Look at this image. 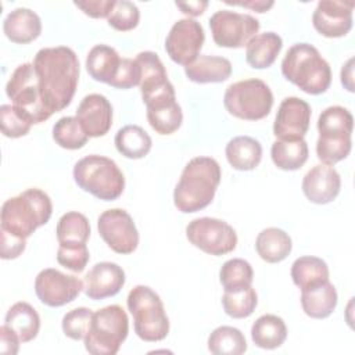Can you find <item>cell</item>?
<instances>
[{
	"instance_id": "21",
	"label": "cell",
	"mask_w": 355,
	"mask_h": 355,
	"mask_svg": "<svg viewBox=\"0 0 355 355\" xmlns=\"http://www.w3.org/2000/svg\"><path fill=\"white\" fill-rule=\"evenodd\" d=\"M337 291L330 280H323L301 288V306L305 315L313 319H324L337 306Z\"/></svg>"
},
{
	"instance_id": "1",
	"label": "cell",
	"mask_w": 355,
	"mask_h": 355,
	"mask_svg": "<svg viewBox=\"0 0 355 355\" xmlns=\"http://www.w3.org/2000/svg\"><path fill=\"white\" fill-rule=\"evenodd\" d=\"M32 64L37 75L42 98L51 115L67 108L79 82L76 53L67 46L44 47L36 53Z\"/></svg>"
},
{
	"instance_id": "43",
	"label": "cell",
	"mask_w": 355,
	"mask_h": 355,
	"mask_svg": "<svg viewBox=\"0 0 355 355\" xmlns=\"http://www.w3.org/2000/svg\"><path fill=\"white\" fill-rule=\"evenodd\" d=\"M90 254L87 250L86 243H72V244H60L57 250V262L75 272L80 273L85 270L87 262H89Z\"/></svg>"
},
{
	"instance_id": "23",
	"label": "cell",
	"mask_w": 355,
	"mask_h": 355,
	"mask_svg": "<svg viewBox=\"0 0 355 355\" xmlns=\"http://www.w3.org/2000/svg\"><path fill=\"white\" fill-rule=\"evenodd\" d=\"M184 73L189 80L196 83H220L230 78L232 62L225 57L198 55L184 67Z\"/></svg>"
},
{
	"instance_id": "27",
	"label": "cell",
	"mask_w": 355,
	"mask_h": 355,
	"mask_svg": "<svg viewBox=\"0 0 355 355\" xmlns=\"http://www.w3.org/2000/svg\"><path fill=\"white\" fill-rule=\"evenodd\" d=\"M293 248L291 237L279 227L263 229L255 240L258 255L269 263H277L286 259Z\"/></svg>"
},
{
	"instance_id": "28",
	"label": "cell",
	"mask_w": 355,
	"mask_h": 355,
	"mask_svg": "<svg viewBox=\"0 0 355 355\" xmlns=\"http://www.w3.org/2000/svg\"><path fill=\"white\" fill-rule=\"evenodd\" d=\"M4 324L15 331L21 343H29L39 333L40 318L31 304L19 301L7 311Z\"/></svg>"
},
{
	"instance_id": "20",
	"label": "cell",
	"mask_w": 355,
	"mask_h": 355,
	"mask_svg": "<svg viewBox=\"0 0 355 355\" xmlns=\"http://www.w3.org/2000/svg\"><path fill=\"white\" fill-rule=\"evenodd\" d=\"M341 189L340 173L330 165H315L302 179V191L313 204H329L338 196Z\"/></svg>"
},
{
	"instance_id": "45",
	"label": "cell",
	"mask_w": 355,
	"mask_h": 355,
	"mask_svg": "<svg viewBox=\"0 0 355 355\" xmlns=\"http://www.w3.org/2000/svg\"><path fill=\"white\" fill-rule=\"evenodd\" d=\"M140 67L136 60L122 58L119 69L110 86L116 89H130L140 85Z\"/></svg>"
},
{
	"instance_id": "29",
	"label": "cell",
	"mask_w": 355,
	"mask_h": 355,
	"mask_svg": "<svg viewBox=\"0 0 355 355\" xmlns=\"http://www.w3.org/2000/svg\"><path fill=\"white\" fill-rule=\"evenodd\" d=\"M135 60L137 61L141 72L139 85L141 98L153 94L169 83L166 69L158 54L154 51H141Z\"/></svg>"
},
{
	"instance_id": "10",
	"label": "cell",
	"mask_w": 355,
	"mask_h": 355,
	"mask_svg": "<svg viewBox=\"0 0 355 355\" xmlns=\"http://www.w3.org/2000/svg\"><path fill=\"white\" fill-rule=\"evenodd\" d=\"M187 240L209 255H225L237 245L236 230L225 220L216 218H197L186 227Z\"/></svg>"
},
{
	"instance_id": "33",
	"label": "cell",
	"mask_w": 355,
	"mask_h": 355,
	"mask_svg": "<svg viewBox=\"0 0 355 355\" xmlns=\"http://www.w3.org/2000/svg\"><path fill=\"white\" fill-rule=\"evenodd\" d=\"M291 279L300 288L329 280V266L318 257L305 255L297 258L291 265Z\"/></svg>"
},
{
	"instance_id": "49",
	"label": "cell",
	"mask_w": 355,
	"mask_h": 355,
	"mask_svg": "<svg viewBox=\"0 0 355 355\" xmlns=\"http://www.w3.org/2000/svg\"><path fill=\"white\" fill-rule=\"evenodd\" d=\"M175 6L189 17H198L208 7V1H176Z\"/></svg>"
},
{
	"instance_id": "3",
	"label": "cell",
	"mask_w": 355,
	"mask_h": 355,
	"mask_svg": "<svg viewBox=\"0 0 355 355\" xmlns=\"http://www.w3.org/2000/svg\"><path fill=\"white\" fill-rule=\"evenodd\" d=\"M53 214L50 197L40 189H26L4 201L0 212L3 230L28 239L35 230L49 222Z\"/></svg>"
},
{
	"instance_id": "19",
	"label": "cell",
	"mask_w": 355,
	"mask_h": 355,
	"mask_svg": "<svg viewBox=\"0 0 355 355\" xmlns=\"http://www.w3.org/2000/svg\"><path fill=\"white\" fill-rule=\"evenodd\" d=\"M76 118L89 137H101L112 126V105L103 94H87L76 110Z\"/></svg>"
},
{
	"instance_id": "6",
	"label": "cell",
	"mask_w": 355,
	"mask_h": 355,
	"mask_svg": "<svg viewBox=\"0 0 355 355\" xmlns=\"http://www.w3.org/2000/svg\"><path fill=\"white\" fill-rule=\"evenodd\" d=\"M128 309L133 316L135 333L148 343L164 340L169 333V319L159 295L150 287L139 284L126 298Z\"/></svg>"
},
{
	"instance_id": "30",
	"label": "cell",
	"mask_w": 355,
	"mask_h": 355,
	"mask_svg": "<svg viewBox=\"0 0 355 355\" xmlns=\"http://www.w3.org/2000/svg\"><path fill=\"white\" fill-rule=\"evenodd\" d=\"M251 338L254 344L263 349L279 348L287 338V327L284 320L277 315H262L251 327Z\"/></svg>"
},
{
	"instance_id": "48",
	"label": "cell",
	"mask_w": 355,
	"mask_h": 355,
	"mask_svg": "<svg viewBox=\"0 0 355 355\" xmlns=\"http://www.w3.org/2000/svg\"><path fill=\"white\" fill-rule=\"evenodd\" d=\"M19 337L7 324L0 327V352L6 355H15L19 349Z\"/></svg>"
},
{
	"instance_id": "22",
	"label": "cell",
	"mask_w": 355,
	"mask_h": 355,
	"mask_svg": "<svg viewBox=\"0 0 355 355\" xmlns=\"http://www.w3.org/2000/svg\"><path fill=\"white\" fill-rule=\"evenodd\" d=\"M3 31L12 43L26 44L40 36L42 19L35 11L18 7L4 18Z\"/></svg>"
},
{
	"instance_id": "39",
	"label": "cell",
	"mask_w": 355,
	"mask_h": 355,
	"mask_svg": "<svg viewBox=\"0 0 355 355\" xmlns=\"http://www.w3.org/2000/svg\"><path fill=\"white\" fill-rule=\"evenodd\" d=\"M252 279V266L250 265V262L241 258H233L226 261L219 270V282L223 286V290L251 286Z\"/></svg>"
},
{
	"instance_id": "13",
	"label": "cell",
	"mask_w": 355,
	"mask_h": 355,
	"mask_svg": "<svg viewBox=\"0 0 355 355\" xmlns=\"http://www.w3.org/2000/svg\"><path fill=\"white\" fill-rule=\"evenodd\" d=\"M204 40L201 24L193 18H182L172 25L165 39V50L173 62L186 67L198 57Z\"/></svg>"
},
{
	"instance_id": "42",
	"label": "cell",
	"mask_w": 355,
	"mask_h": 355,
	"mask_svg": "<svg viewBox=\"0 0 355 355\" xmlns=\"http://www.w3.org/2000/svg\"><path fill=\"white\" fill-rule=\"evenodd\" d=\"M107 21L115 31L128 32L139 25L140 11L137 6L129 0H116Z\"/></svg>"
},
{
	"instance_id": "12",
	"label": "cell",
	"mask_w": 355,
	"mask_h": 355,
	"mask_svg": "<svg viewBox=\"0 0 355 355\" xmlns=\"http://www.w3.org/2000/svg\"><path fill=\"white\" fill-rule=\"evenodd\" d=\"M97 229L105 244L116 254H132L139 245L136 225L122 208H112L100 214Z\"/></svg>"
},
{
	"instance_id": "8",
	"label": "cell",
	"mask_w": 355,
	"mask_h": 355,
	"mask_svg": "<svg viewBox=\"0 0 355 355\" xmlns=\"http://www.w3.org/2000/svg\"><path fill=\"white\" fill-rule=\"evenodd\" d=\"M226 111L244 121H259L269 115L273 94L269 86L257 78L234 82L226 87L223 96Z\"/></svg>"
},
{
	"instance_id": "17",
	"label": "cell",
	"mask_w": 355,
	"mask_h": 355,
	"mask_svg": "<svg viewBox=\"0 0 355 355\" xmlns=\"http://www.w3.org/2000/svg\"><path fill=\"white\" fill-rule=\"evenodd\" d=\"M352 1L320 0L312 14L313 28L324 37L345 36L352 28Z\"/></svg>"
},
{
	"instance_id": "46",
	"label": "cell",
	"mask_w": 355,
	"mask_h": 355,
	"mask_svg": "<svg viewBox=\"0 0 355 355\" xmlns=\"http://www.w3.org/2000/svg\"><path fill=\"white\" fill-rule=\"evenodd\" d=\"M26 247V239L11 234L0 229V257L1 259L18 258Z\"/></svg>"
},
{
	"instance_id": "24",
	"label": "cell",
	"mask_w": 355,
	"mask_h": 355,
	"mask_svg": "<svg viewBox=\"0 0 355 355\" xmlns=\"http://www.w3.org/2000/svg\"><path fill=\"white\" fill-rule=\"evenodd\" d=\"M283 47L282 37L275 32L255 35L245 46V60L251 68H269Z\"/></svg>"
},
{
	"instance_id": "18",
	"label": "cell",
	"mask_w": 355,
	"mask_h": 355,
	"mask_svg": "<svg viewBox=\"0 0 355 355\" xmlns=\"http://www.w3.org/2000/svg\"><path fill=\"white\" fill-rule=\"evenodd\" d=\"M123 269L114 262H98L85 275L83 291L94 301L116 295L125 284Z\"/></svg>"
},
{
	"instance_id": "26",
	"label": "cell",
	"mask_w": 355,
	"mask_h": 355,
	"mask_svg": "<svg viewBox=\"0 0 355 355\" xmlns=\"http://www.w3.org/2000/svg\"><path fill=\"white\" fill-rule=\"evenodd\" d=\"M121 60L115 49L107 44H96L86 57V71L94 80L111 85L119 69Z\"/></svg>"
},
{
	"instance_id": "51",
	"label": "cell",
	"mask_w": 355,
	"mask_h": 355,
	"mask_svg": "<svg viewBox=\"0 0 355 355\" xmlns=\"http://www.w3.org/2000/svg\"><path fill=\"white\" fill-rule=\"evenodd\" d=\"M341 83L348 92H354V58L351 57L341 68Z\"/></svg>"
},
{
	"instance_id": "40",
	"label": "cell",
	"mask_w": 355,
	"mask_h": 355,
	"mask_svg": "<svg viewBox=\"0 0 355 355\" xmlns=\"http://www.w3.org/2000/svg\"><path fill=\"white\" fill-rule=\"evenodd\" d=\"M351 136H319L316 141V155L324 165L333 166L351 153Z\"/></svg>"
},
{
	"instance_id": "5",
	"label": "cell",
	"mask_w": 355,
	"mask_h": 355,
	"mask_svg": "<svg viewBox=\"0 0 355 355\" xmlns=\"http://www.w3.org/2000/svg\"><path fill=\"white\" fill-rule=\"evenodd\" d=\"M73 180L83 190L98 200L114 201L125 189V178L115 161L92 154L79 159L73 166Z\"/></svg>"
},
{
	"instance_id": "9",
	"label": "cell",
	"mask_w": 355,
	"mask_h": 355,
	"mask_svg": "<svg viewBox=\"0 0 355 355\" xmlns=\"http://www.w3.org/2000/svg\"><path fill=\"white\" fill-rule=\"evenodd\" d=\"M6 94L12 101V105L22 110L33 123H42L51 116L42 98L32 62H24L14 69L6 85Z\"/></svg>"
},
{
	"instance_id": "41",
	"label": "cell",
	"mask_w": 355,
	"mask_h": 355,
	"mask_svg": "<svg viewBox=\"0 0 355 355\" xmlns=\"http://www.w3.org/2000/svg\"><path fill=\"white\" fill-rule=\"evenodd\" d=\"M0 125L1 133L10 139H18L31 130L33 122L31 118L15 105L3 104L0 107Z\"/></svg>"
},
{
	"instance_id": "38",
	"label": "cell",
	"mask_w": 355,
	"mask_h": 355,
	"mask_svg": "<svg viewBox=\"0 0 355 355\" xmlns=\"http://www.w3.org/2000/svg\"><path fill=\"white\" fill-rule=\"evenodd\" d=\"M53 139L65 150H78L87 143L89 136L76 116H62L53 126Z\"/></svg>"
},
{
	"instance_id": "14",
	"label": "cell",
	"mask_w": 355,
	"mask_h": 355,
	"mask_svg": "<svg viewBox=\"0 0 355 355\" xmlns=\"http://www.w3.org/2000/svg\"><path fill=\"white\" fill-rule=\"evenodd\" d=\"M82 290L83 282L79 277L65 275L53 268L40 270L35 279V293L37 298L51 308L72 302Z\"/></svg>"
},
{
	"instance_id": "34",
	"label": "cell",
	"mask_w": 355,
	"mask_h": 355,
	"mask_svg": "<svg viewBox=\"0 0 355 355\" xmlns=\"http://www.w3.org/2000/svg\"><path fill=\"white\" fill-rule=\"evenodd\" d=\"M208 349L215 355H241L247 351V341L241 330L219 326L208 337Z\"/></svg>"
},
{
	"instance_id": "2",
	"label": "cell",
	"mask_w": 355,
	"mask_h": 355,
	"mask_svg": "<svg viewBox=\"0 0 355 355\" xmlns=\"http://www.w3.org/2000/svg\"><path fill=\"white\" fill-rule=\"evenodd\" d=\"M220 166L211 157L190 159L173 190V204L183 214H193L208 207L220 183Z\"/></svg>"
},
{
	"instance_id": "15",
	"label": "cell",
	"mask_w": 355,
	"mask_h": 355,
	"mask_svg": "<svg viewBox=\"0 0 355 355\" xmlns=\"http://www.w3.org/2000/svg\"><path fill=\"white\" fill-rule=\"evenodd\" d=\"M147 108V121L158 135H172L183 121V112L176 101L175 87L169 82L162 89L143 98Z\"/></svg>"
},
{
	"instance_id": "25",
	"label": "cell",
	"mask_w": 355,
	"mask_h": 355,
	"mask_svg": "<svg viewBox=\"0 0 355 355\" xmlns=\"http://www.w3.org/2000/svg\"><path fill=\"white\" fill-rule=\"evenodd\" d=\"M226 159L236 171H252L262 159V146L251 136H237L225 148Z\"/></svg>"
},
{
	"instance_id": "36",
	"label": "cell",
	"mask_w": 355,
	"mask_h": 355,
	"mask_svg": "<svg viewBox=\"0 0 355 355\" xmlns=\"http://www.w3.org/2000/svg\"><path fill=\"white\" fill-rule=\"evenodd\" d=\"M258 295L252 286L225 290L222 306L227 316L233 319L248 318L257 308Z\"/></svg>"
},
{
	"instance_id": "44",
	"label": "cell",
	"mask_w": 355,
	"mask_h": 355,
	"mask_svg": "<svg viewBox=\"0 0 355 355\" xmlns=\"http://www.w3.org/2000/svg\"><path fill=\"white\" fill-rule=\"evenodd\" d=\"M92 316H93V311L89 308H85V306L75 308V309L67 312L61 322L64 334L72 340L85 338V336L90 327Z\"/></svg>"
},
{
	"instance_id": "7",
	"label": "cell",
	"mask_w": 355,
	"mask_h": 355,
	"mask_svg": "<svg viewBox=\"0 0 355 355\" xmlns=\"http://www.w3.org/2000/svg\"><path fill=\"white\" fill-rule=\"evenodd\" d=\"M129 333V319L119 305H108L93 312L90 327L83 338L92 355H115Z\"/></svg>"
},
{
	"instance_id": "16",
	"label": "cell",
	"mask_w": 355,
	"mask_h": 355,
	"mask_svg": "<svg viewBox=\"0 0 355 355\" xmlns=\"http://www.w3.org/2000/svg\"><path fill=\"white\" fill-rule=\"evenodd\" d=\"M309 104L298 97H286L277 110L273 135L279 140H300L304 139L311 122Z\"/></svg>"
},
{
	"instance_id": "35",
	"label": "cell",
	"mask_w": 355,
	"mask_h": 355,
	"mask_svg": "<svg viewBox=\"0 0 355 355\" xmlns=\"http://www.w3.org/2000/svg\"><path fill=\"white\" fill-rule=\"evenodd\" d=\"M352 129L354 116L341 105L327 107L318 118L319 136H351Z\"/></svg>"
},
{
	"instance_id": "32",
	"label": "cell",
	"mask_w": 355,
	"mask_h": 355,
	"mask_svg": "<svg viewBox=\"0 0 355 355\" xmlns=\"http://www.w3.org/2000/svg\"><path fill=\"white\" fill-rule=\"evenodd\" d=\"M308 144L304 139L300 140H276L270 148L273 164L283 171H297L308 159Z\"/></svg>"
},
{
	"instance_id": "4",
	"label": "cell",
	"mask_w": 355,
	"mask_h": 355,
	"mask_svg": "<svg viewBox=\"0 0 355 355\" xmlns=\"http://www.w3.org/2000/svg\"><path fill=\"white\" fill-rule=\"evenodd\" d=\"M282 73L308 94H322L331 83L329 62L309 43H295L287 50L282 61Z\"/></svg>"
},
{
	"instance_id": "11",
	"label": "cell",
	"mask_w": 355,
	"mask_h": 355,
	"mask_svg": "<svg viewBox=\"0 0 355 355\" xmlns=\"http://www.w3.org/2000/svg\"><path fill=\"white\" fill-rule=\"evenodd\" d=\"M259 21L248 14L232 10H219L209 18V28L214 42L219 47L240 49L258 33Z\"/></svg>"
},
{
	"instance_id": "47",
	"label": "cell",
	"mask_w": 355,
	"mask_h": 355,
	"mask_svg": "<svg viewBox=\"0 0 355 355\" xmlns=\"http://www.w3.org/2000/svg\"><path fill=\"white\" fill-rule=\"evenodd\" d=\"M73 4L92 18H108L111 10L114 8L115 0H86L73 1Z\"/></svg>"
},
{
	"instance_id": "37",
	"label": "cell",
	"mask_w": 355,
	"mask_h": 355,
	"mask_svg": "<svg viewBox=\"0 0 355 355\" xmlns=\"http://www.w3.org/2000/svg\"><path fill=\"white\" fill-rule=\"evenodd\" d=\"M55 233L58 244L86 243L90 237V223L83 214L71 211L58 219Z\"/></svg>"
},
{
	"instance_id": "31",
	"label": "cell",
	"mask_w": 355,
	"mask_h": 355,
	"mask_svg": "<svg viewBox=\"0 0 355 355\" xmlns=\"http://www.w3.org/2000/svg\"><path fill=\"white\" fill-rule=\"evenodd\" d=\"M119 154L129 159H139L146 157L151 150L150 135L137 125H126L121 128L114 139Z\"/></svg>"
},
{
	"instance_id": "50",
	"label": "cell",
	"mask_w": 355,
	"mask_h": 355,
	"mask_svg": "<svg viewBox=\"0 0 355 355\" xmlns=\"http://www.w3.org/2000/svg\"><path fill=\"white\" fill-rule=\"evenodd\" d=\"M229 6H239V7H244V8H251L252 11L257 12H265L269 8L273 7V1H263V0H250V1H225Z\"/></svg>"
}]
</instances>
